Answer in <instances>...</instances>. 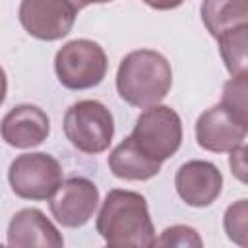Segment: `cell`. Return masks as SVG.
I'll list each match as a JSON object with an SVG mask.
<instances>
[{"mask_svg": "<svg viewBox=\"0 0 248 248\" xmlns=\"http://www.w3.org/2000/svg\"><path fill=\"white\" fill-rule=\"evenodd\" d=\"M95 229L108 246H155V227L147 200L134 190H108L99 209Z\"/></svg>", "mask_w": 248, "mask_h": 248, "instance_id": "obj_1", "label": "cell"}, {"mask_svg": "<svg viewBox=\"0 0 248 248\" xmlns=\"http://www.w3.org/2000/svg\"><path fill=\"white\" fill-rule=\"evenodd\" d=\"M172 87L170 62L157 50L140 48L128 52L116 72V91L132 107L147 108L161 103Z\"/></svg>", "mask_w": 248, "mask_h": 248, "instance_id": "obj_2", "label": "cell"}, {"mask_svg": "<svg viewBox=\"0 0 248 248\" xmlns=\"http://www.w3.org/2000/svg\"><path fill=\"white\" fill-rule=\"evenodd\" d=\"M66 140L85 155H97L108 149L114 138V118L107 105L95 99L74 103L64 112L62 122Z\"/></svg>", "mask_w": 248, "mask_h": 248, "instance_id": "obj_3", "label": "cell"}, {"mask_svg": "<svg viewBox=\"0 0 248 248\" xmlns=\"http://www.w3.org/2000/svg\"><path fill=\"white\" fill-rule=\"evenodd\" d=\"M108 70L103 46L91 39H74L62 45L54 56L58 81L72 91H83L99 85Z\"/></svg>", "mask_w": 248, "mask_h": 248, "instance_id": "obj_4", "label": "cell"}, {"mask_svg": "<svg viewBox=\"0 0 248 248\" xmlns=\"http://www.w3.org/2000/svg\"><path fill=\"white\" fill-rule=\"evenodd\" d=\"M130 136L147 157L163 163L182 145V120L174 108L157 103L138 116Z\"/></svg>", "mask_w": 248, "mask_h": 248, "instance_id": "obj_5", "label": "cell"}, {"mask_svg": "<svg viewBox=\"0 0 248 248\" xmlns=\"http://www.w3.org/2000/svg\"><path fill=\"white\" fill-rule=\"evenodd\" d=\"M8 182L17 198L45 202L62 184V167L48 153H23L10 163Z\"/></svg>", "mask_w": 248, "mask_h": 248, "instance_id": "obj_6", "label": "cell"}, {"mask_svg": "<svg viewBox=\"0 0 248 248\" xmlns=\"http://www.w3.org/2000/svg\"><path fill=\"white\" fill-rule=\"evenodd\" d=\"M78 12L72 0H21L17 16L21 27L33 39L50 43L72 31Z\"/></svg>", "mask_w": 248, "mask_h": 248, "instance_id": "obj_7", "label": "cell"}, {"mask_svg": "<svg viewBox=\"0 0 248 248\" xmlns=\"http://www.w3.org/2000/svg\"><path fill=\"white\" fill-rule=\"evenodd\" d=\"M56 223L66 229L83 227L99 205V188L85 176H72L62 180L58 190L46 200Z\"/></svg>", "mask_w": 248, "mask_h": 248, "instance_id": "obj_8", "label": "cell"}, {"mask_svg": "<svg viewBox=\"0 0 248 248\" xmlns=\"http://www.w3.org/2000/svg\"><path fill=\"white\" fill-rule=\"evenodd\" d=\"M174 188L180 200L190 207H209L223 190V174L211 161L192 159L178 167Z\"/></svg>", "mask_w": 248, "mask_h": 248, "instance_id": "obj_9", "label": "cell"}, {"mask_svg": "<svg viewBox=\"0 0 248 248\" xmlns=\"http://www.w3.org/2000/svg\"><path fill=\"white\" fill-rule=\"evenodd\" d=\"M50 134V120L37 105H17L6 112L0 122L2 140L17 149H31L41 145Z\"/></svg>", "mask_w": 248, "mask_h": 248, "instance_id": "obj_10", "label": "cell"}, {"mask_svg": "<svg viewBox=\"0 0 248 248\" xmlns=\"http://www.w3.org/2000/svg\"><path fill=\"white\" fill-rule=\"evenodd\" d=\"M248 126L236 122L221 105L203 110L196 120V141L202 149L211 153H229L244 143Z\"/></svg>", "mask_w": 248, "mask_h": 248, "instance_id": "obj_11", "label": "cell"}, {"mask_svg": "<svg viewBox=\"0 0 248 248\" xmlns=\"http://www.w3.org/2000/svg\"><path fill=\"white\" fill-rule=\"evenodd\" d=\"M6 242L8 246H16V248H29V246L60 248L64 246V238L60 231L37 207L19 209L10 219Z\"/></svg>", "mask_w": 248, "mask_h": 248, "instance_id": "obj_12", "label": "cell"}, {"mask_svg": "<svg viewBox=\"0 0 248 248\" xmlns=\"http://www.w3.org/2000/svg\"><path fill=\"white\" fill-rule=\"evenodd\" d=\"M108 169L120 180H149L159 174L161 163L147 157L134 141L132 136H126L110 153Z\"/></svg>", "mask_w": 248, "mask_h": 248, "instance_id": "obj_13", "label": "cell"}, {"mask_svg": "<svg viewBox=\"0 0 248 248\" xmlns=\"http://www.w3.org/2000/svg\"><path fill=\"white\" fill-rule=\"evenodd\" d=\"M202 21L211 37L238 25H248V0H202Z\"/></svg>", "mask_w": 248, "mask_h": 248, "instance_id": "obj_14", "label": "cell"}, {"mask_svg": "<svg viewBox=\"0 0 248 248\" xmlns=\"http://www.w3.org/2000/svg\"><path fill=\"white\" fill-rule=\"evenodd\" d=\"M219 52L231 76L248 74V25H238L217 37Z\"/></svg>", "mask_w": 248, "mask_h": 248, "instance_id": "obj_15", "label": "cell"}, {"mask_svg": "<svg viewBox=\"0 0 248 248\" xmlns=\"http://www.w3.org/2000/svg\"><path fill=\"white\" fill-rule=\"evenodd\" d=\"M236 122L248 126V74L231 76L223 85L219 103Z\"/></svg>", "mask_w": 248, "mask_h": 248, "instance_id": "obj_16", "label": "cell"}, {"mask_svg": "<svg viewBox=\"0 0 248 248\" xmlns=\"http://www.w3.org/2000/svg\"><path fill=\"white\" fill-rule=\"evenodd\" d=\"M223 227L227 236L236 242L238 246H246V234H248V203L246 200H238L232 205L227 207L223 217Z\"/></svg>", "mask_w": 248, "mask_h": 248, "instance_id": "obj_17", "label": "cell"}, {"mask_svg": "<svg viewBox=\"0 0 248 248\" xmlns=\"http://www.w3.org/2000/svg\"><path fill=\"white\" fill-rule=\"evenodd\" d=\"M157 246H202V238L196 229L186 225H172L163 231L159 238H155Z\"/></svg>", "mask_w": 248, "mask_h": 248, "instance_id": "obj_18", "label": "cell"}, {"mask_svg": "<svg viewBox=\"0 0 248 248\" xmlns=\"http://www.w3.org/2000/svg\"><path fill=\"white\" fill-rule=\"evenodd\" d=\"M231 157H229V165L232 169V174L240 180V182H246V145L240 143L236 145L234 149L229 151Z\"/></svg>", "mask_w": 248, "mask_h": 248, "instance_id": "obj_19", "label": "cell"}, {"mask_svg": "<svg viewBox=\"0 0 248 248\" xmlns=\"http://www.w3.org/2000/svg\"><path fill=\"white\" fill-rule=\"evenodd\" d=\"M143 4H147L149 8L153 10H159V12H167V10H174L178 6L184 4V0H141Z\"/></svg>", "mask_w": 248, "mask_h": 248, "instance_id": "obj_20", "label": "cell"}, {"mask_svg": "<svg viewBox=\"0 0 248 248\" xmlns=\"http://www.w3.org/2000/svg\"><path fill=\"white\" fill-rule=\"evenodd\" d=\"M6 93H8V78H6V72H4V68L0 66V105L4 103V99H6Z\"/></svg>", "mask_w": 248, "mask_h": 248, "instance_id": "obj_21", "label": "cell"}, {"mask_svg": "<svg viewBox=\"0 0 248 248\" xmlns=\"http://www.w3.org/2000/svg\"><path fill=\"white\" fill-rule=\"evenodd\" d=\"M74 6L78 10H83L85 6H91V4H107V2H112V0H72Z\"/></svg>", "mask_w": 248, "mask_h": 248, "instance_id": "obj_22", "label": "cell"}]
</instances>
